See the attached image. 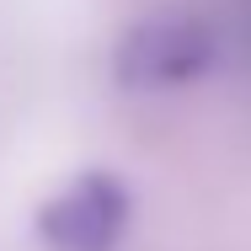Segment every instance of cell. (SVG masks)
<instances>
[{
	"label": "cell",
	"mask_w": 251,
	"mask_h": 251,
	"mask_svg": "<svg viewBox=\"0 0 251 251\" xmlns=\"http://www.w3.org/2000/svg\"><path fill=\"white\" fill-rule=\"evenodd\" d=\"M128 219H134V198L123 176L86 171L43 203L38 235L49 251H118V241L128 235Z\"/></svg>",
	"instance_id": "cell-1"
},
{
	"label": "cell",
	"mask_w": 251,
	"mask_h": 251,
	"mask_svg": "<svg viewBox=\"0 0 251 251\" xmlns=\"http://www.w3.org/2000/svg\"><path fill=\"white\" fill-rule=\"evenodd\" d=\"M219 59L214 32L198 16H155L128 32L118 49V75L134 91H160V86H187Z\"/></svg>",
	"instance_id": "cell-2"
}]
</instances>
